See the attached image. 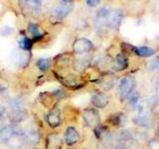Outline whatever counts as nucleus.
<instances>
[{"label":"nucleus","mask_w":159,"mask_h":149,"mask_svg":"<svg viewBox=\"0 0 159 149\" xmlns=\"http://www.w3.org/2000/svg\"><path fill=\"white\" fill-rule=\"evenodd\" d=\"M16 135H24V129L18 124H9L0 128V142L8 144Z\"/></svg>","instance_id":"obj_1"},{"label":"nucleus","mask_w":159,"mask_h":149,"mask_svg":"<svg viewBox=\"0 0 159 149\" xmlns=\"http://www.w3.org/2000/svg\"><path fill=\"white\" fill-rule=\"evenodd\" d=\"M136 82L135 79L131 76H124L118 84V93L121 99H125L134 89Z\"/></svg>","instance_id":"obj_2"},{"label":"nucleus","mask_w":159,"mask_h":149,"mask_svg":"<svg viewBox=\"0 0 159 149\" xmlns=\"http://www.w3.org/2000/svg\"><path fill=\"white\" fill-rule=\"evenodd\" d=\"M82 116L86 125L89 128H96L101 124V115L96 107H87L82 112Z\"/></svg>","instance_id":"obj_3"},{"label":"nucleus","mask_w":159,"mask_h":149,"mask_svg":"<svg viewBox=\"0 0 159 149\" xmlns=\"http://www.w3.org/2000/svg\"><path fill=\"white\" fill-rule=\"evenodd\" d=\"M94 133L96 136L102 144L107 148H111L113 144V139H112V134L109 130V128L106 125H102L99 124L96 128H94Z\"/></svg>","instance_id":"obj_4"},{"label":"nucleus","mask_w":159,"mask_h":149,"mask_svg":"<svg viewBox=\"0 0 159 149\" xmlns=\"http://www.w3.org/2000/svg\"><path fill=\"white\" fill-rule=\"evenodd\" d=\"M93 48V44L87 38H79L73 43V52L76 55H86Z\"/></svg>","instance_id":"obj_5"},{"label":"nucleus","mask_w":159,"mask_h":149,"mask_svg":"<svg viewBox=\"0 0 159 149\" xmlns=\"http://www.w3.org/2000/svg\"><path fill=\"white\" fill-rule=\"evenodd\" d=\"M74 2H64L62 1L56 5L53 10V16L57 20H63L73 11Z\"/></svg>","instance_id":"obj_6"},{"label":"nucleus","mask_w":159,"mask_h":149,"mask_svg":"<svg viewBox=\"0 0 159 149\" xmlns=\"http://www.w3.org/2000/svg\"><path fill=\"white\" fill-rule=\"evenodd\" d=\"M124 14L121 9H113L107 18V26L112 30H118L123 20Z\"/></svg>","instance_id":"obj_7"},{"label":"nucleus","mask_w":159,"mask_h":149,"mask_svg":"<svg viewBox=\"0 0 159 149\" xmlns=\"http://www.w3.org/2000/svg\"><path fill=\"white\" fill-rule=\"evenodd\" d=\"M46 121L48 125L52 128L59 127L62 123V117H61V111L56 106L50 109V111L46 115Z\"/></svg>","instance_id":"obj_8"},{"label":"nucleus","mask_w":159,"mask_h":149,"mask_svg":"<svg viewBox=\"0 0 159 149\" xmlns=\"http://www.w3.org/2000/svg\"><path fill=\"white\" fill-rule=\"evenodd\" d=\"M64 140L68 146H73L80 142L81 134L77 130V128H75L74 126H68L66 131H65Z\"/></svg>","instance_id":"obj_9"},{"label":"nucleus","mask_w":159,"mask_h":149,"mask_svg":"<svg viewBox=\"0 0 159 149\" xmlns=\"http://www.w3.org/2000/svg\"><path fill=\"white\" fill-rule=\"evenodd\" d=\"M91 102L96 108H104L108 106L109 98L107 94L101 92H94L93 93H92Z\"/></svg>","instance_id":"obj_10"},{"label":"nucleus","mask_w":159,"mask_h":149,"mask_svg":"<svg viewBox=\"0 0 159 149\" xmlns=\"http://www.w3.org/2000/svg\"><path fill=\"white\" fill-rule=\"evenodd\" d=\"M40 133L38 130L34 128L27 129L24 130V141L25 143H27L30 147H35L40 141Z\"/></svg>","instance_id":"obj_11"},{"label":"nucleus","mask_w":159,"mask_h":149,"mask_svg":"<svg viewBox=\"0 0 159 149\" xmlns=\"http://www.w3.org/2000/svg\"><path fill=\"white\" fill-rule=\"evenodd\" d=\"M128 67V59L124 54H118L114 62L112 63L111 70L114 72H121Z\"/></svg>","instance_id":"obj_12"},{"label":"nucleus","mask_w":159,"mask_h":149,"mask_svg":"<svg viewBox=\"0 0 159 149\" xmlns=\"http://www.w3.org/2000/svg\"><path fill=\"white\" fill-rule=\"evenodd\" d=\"M130 49L134 55L141 58H150L154 56V54H155V50L148 46H140V47L131 46Z\"/></svg>","instance_id":"obj_13"},{"label":"nucleus","mask_w":159,"mask_h":149,"mask_svg":"<svg viewBox=\"0 0 159 149\" xmlns=\"http://www.w3.org/2000/svg\"><path fill=\"white\" fill-rule=\"evenodd\" d=\"M60 81H61V83L65 87L70 88H79L84 86V84L79 81L78 77L73 76V74H69L67 77L60 78Z\"/></svg>","instance_id":"obj_14"},{"label":"nucleus","mask_w":159,"mask_h":149,"mask_svg":"<svg viewBox=\"0 0 159 149\" xmlns=\"http://www.w3.org/2000/svg\"><path fill=\"white\" fill-rule=\"evenodd\" d=\"M47 143H48V147L50 149H60L62 147V140L60 138L59 134L57 133H51L48 135L47 138Z\"/></svg>","instance_id":"obj_15"},{"label":"nucleus","mask_w":159,"mask_h":149,"mask_svg":"<svg viewBox=\"0 0 159 149\" xmlns=\"http://www.w3.org/2000/svg\"><path fill=\"white\" fill-rule=\"evenodd\" d=\"M27 115L28 113L26 111V109L22 108V109H18V111H12L10 118H11V121L14 124H18L19 122L25 120L27 118Z\"/></svg>","instance_id":"obj_16"},{"label":"nucleus","mask_w":159,"mask_h":149,"mask_svg":"<svg viewBox=\"0 0 159 149\" xmlns=\"http://www.w3.org/2000/svg\"><path fill=\"white\" fill-rule=\"evenodd\" d=\"M99 87H101L103 91H109L114 86V79L112 76H103L99 79L98 81Z\"/></svg>","instance_id":"obj_17"},{"label":"nucleus","mask_w":159,"mask_h":149,"mask_svg":"<svg viewBox=\"0 0 159 149\" xmlns=\"http://www.w3.org/2000/svg\"><path fill=\"white\" fill-rule=\"evenodd\" d=\"M56 66L59 68H66L72 62V56L68 53L61 54L56 57Z\"/></svg>","instance_id":"obj_18"},{"label":"nucleus","mask_w":159,"mask_h":149,"mask_svg":"<svg viewBox=\"0 0 159 149\" xmlns=\"http://www.w3.org/2000/svg\"><path fill=\"white\" fill-rule=\"evenodd\" d=\"M133 122L135 123L136 125L140 127H144V128H148L151 125L150 119H149V117L145 113H139V115L133 118Z\"/></svg>","instance_id":"obj_19"},{"label":"nucleus","mask_w":159,"mask_h":149,"mask_svg":"<svg viewBox=\"0 0 159 149\" xmlns=\"http://www.w3.org/2000/svg\"><path fill=\"white\" fill-rule=\"evenodd\" d=\"M126 99L128 101L127 102L128 104L132 108H137L139 104H140V94H139L138 92L135 91V89H134V91L130 94H129Z\"/></svg>","instance_id":"obj_20"},{"label":"nucleus","mask_w":159,"mask_h":149,"mask_svg":"<svg viewBox=\"0 0 159 149\" xmlns=\"http://www.w3.org/2000/svg\"><path fill=\"white\" fill-rule=\"evenodd\" d=\"M24 6L33 12H39L42 6V0H22Z\"/></svg>","instance_id":"obj_21"},{"label":"nucleus","mask_w":159,"mask_h":149,"mask_svg":"<svg viewBox=\"0 0 159 149\" xmlns=\"http://www.w3.org/2000/svg\"><path fill=\"white\" fill-rule=\"evenodd\" d=\"M40 98H41V102L44 106L49 107V108L52 107V103L55 101V97L53 93H41Z\"/></svg>","instance_id":"obj_22"},{"label":"nucleus","mask_w":159,"mask_h":149,"mask_svg":"<svg viewBox=\"0 0 159 149\" xmlns=\"http://www.w3.org/2000/svg\"><path fill=\"white\" fill-rule=\"evenodd\" d=\"M36 65L40 71L47 72V71H49V69L52 66V60L48 59V58H40L37 60Z\"/></svg>","instance_id":"obj_23"},{"label":"nucleus","mask_w":159,"mask_h":149,"mask_svg":"<svg viewBox=\"0 0 159 149\" xmlns=\"http://www.w3.org/2000/svg\"><path fill=\"white\" fill-rule=\"evenodd\" d=\"M28 31L30 32V34L32 35L33 37V41H37V40L41 39L43 37V35L41 33V31H40V29L38 27L37 24H34V23H31L29 24L28 26Z\"/></svg>","instance_id":"obj_24"},{"label":"nucleus","mask_w":159,"mask_h":149,"mask_svg":"<svg viewBox=\"0 0 159 149\" xmlns=\"http://www.w3.org/2000/svg\"><path fill=\"white\" fill-rule=\"evenodd\" d=\"M89 65V59H79L74 62V68L77 72H83L84 71Z\"/></svg>","instance_id":"obj_25"},{"label":"nucleus","mask_w":159,"mask_h":149,"mask_svg":"<svg viewBox=\"0 0 159 149\" xmlns=\"http://www.w3.org/2000/svg\"><path fill=\"white\" fill-rule=\"evenodd\" d=\"M124 117L121 113H114L109 117V122H111L113 126H122Z\"/></svg>","instance_id":"obj_26"},{"label":"nucleus","mask_w":159,"mask_h":149,"mask_svg":"<svg viewBox=\"0 0 159 149\" xmlns=\"http://www.w3.org/2000/svg\"><path fill=\"white\" fill-rule=\"evenodd\" d=\"M32 45H33V41L28 37H22L19 41L20 48L22 50H25V51H30L32 48Z\"/></svg>","instance_id":"obj_27"},{"label":"nucleus","mask_w":159,"mask_h":149,"mask_svg":"<svg viewBox=\"0 0 159 149\" xmlns=\"http://www.w3.org/2000/svg\"><path fill=\"white\" fill-rule=\"evenodd\" d=\"M9 106L11 107V111H18V109H22L24 108V102L21 98L15 97L11 99V102H9Z\"/></svg>","instance_id":"obj_28"},{"label":"nucleus","mask_w":159,"mask_h":149,"mask_svg":"<svg viewBox=\"0 0 159 149\" xmlns=\"http://www.w3.org/2000/svg\"><path fill=\"white\" fill-rule=\"evenodd\" d=\"M147 69L150 72H154V71H158L159 70V57L154 58L153 60H151L150 62L147 65Z\"/></svg>","instance_id":"obj_29"},{"label":"nucleus","mask_w":159,"mask_h":149,"mask_svg":"<svg viewBox=\"0 0 159 149\" xmlns=\"http://www.w3.org/2000/svg\"><path fill=\"white\" fill-rule=\"evenodd\" d=\"M147 149H159V138L154 137L147 142Z\"/></svg>","instance_id":"obj_30"},{"label":"nucleus","mask_w":159,"mask_h":149,"mask_svg":"<svg viewBox=\"0 0 159 149\" xmlns=\"http://www.w3.org/2000/svg\"><path fill=\"white\" fill-rule=\"evenodd\" d=\"M9 87V84L5 79L0 78V92H4Z\"/></svg>","instance_id":"obj_31"},{"label":"nucleus","mask_w":159,"mask_h":149,"mask_svg":"<svg viewBox=\"0 0 159 149\" xmlns=\"http://www.w3.org/2000/svg\"><path fill=\"white\" fill-rule=\"evenodd\" d=\"M101 3V0H86V4L89 7H97Z\"/></svg>","instance_id":"obj_32"},{"label":"nucleus","mask_w":159,"mask_h":149,"mask_svg":"<svg viewBox=\"0 0 159 149\" xmlns=\"http://www.w3.org/2000/svg\"><path fill=\"white\" fill-rule=\"evenodd\" d=\"M116 148H117V149H128V148H126V147H122V146H117Z\"/></svg>","instance_id":"obj_33"},{"label":"nucleus","mask_w":159,"mask_h":149,"mask_svg":"<svg viewBox=\"0 0 159 149\" xmlns=\"http://www.w3.org/2000/svg\"><path fill=\"white\" fill-rule=\"evenodd\" d=\"M62 1H64V2H73L74 0H62Z\"/></svg>","instance_id":"obj_34"},{"label":"nucleus","mask_w":159,"mask_h":149,"mask_svg":"<svg viewBox=\"0 0 159 149\" xmlns=\"http://www.w3.org/2000/svg\"><path fill=\"white\" fill-rule=\"evenodd\" d=\"M158 71H159V70H158Z\"/></svg>","instance_id":"obj_35"}]
</instances>
